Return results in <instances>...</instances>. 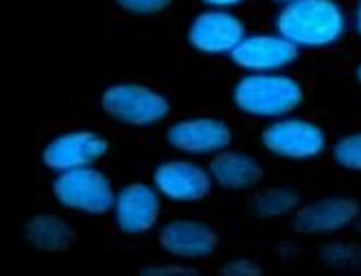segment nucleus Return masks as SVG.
I'll return each mask as SVG.
<instances>
[{"instance_id":"nucleus-17","label":"nucleus","mask_w":361,"mask_h":276,"mask_svg":"<svg viewBox=\"0 0 361 276\" xmlns=\"http://www.w3.org/2000/svg\"><path fill=\"white\" fill-rule=\"evenodd\" d=\"M320 257L331 268H348V270H361V248L353 244H331L324 246Z\"/></svg>"},{"instance_id":"nucleus-13","label":"nucleus","mask_w":361,"mask_h":276,"mask_svg":"<svg viewBox=\"0 0 361 276\" xmlns=\"http://www.w3.org/2000/svg\"><path fill=\"white\" fill-rule=\"evenodd\" d=\"M359 215V206L348 198H324L302 206L293 217V228L305 235H324L342 230Z\"/></svg>"},{"instance_id":"nucleus-21","label":"nucleus","mask_w":361,"mask_h":276,"mask_svg":"<svg viewBox=\"0 0 361 276\" xmlns=\"http://www.w3.org/2000/svg\"><path fill=\"white\" fill-rule=\"evenodd\" d=\"M147 276H182V274H195L193 268H186L180 263H166V265H152L142 270Z\"/></svg>"},{"instance_id":"nucleus-6","label":"nucleus","mask_w":361,"mask_h":276,"mask_svg":"<svg viewBox=\"0 0 361 276\" xmlns=\"http://www.w3.org/2000/svg\"><path fill=\"white\" fill-rule=\"evenodd\" d=\"M243 20L230 9L206 7L188 25V44L204 55H232L245 37Z\"/></svg>"},{"instance_id":"nucleus-10","label":"nucleus","mask_w":361,"mask_h":276,"mask_svg":"<svg viewBox=\"0 0 361 276\" xmlns=\"http://www.w3.org/2000/svg\"><path fill=\"white\" fill-rule=\"evenodd\" d=\"M160 193L154 184L130 182L116 191L112 204L114 224L125 235L149 232L160 217Z\"/></svg>"},{"instance_id":"nucleus-12","label":"nucleus","mask_w":361,"mask_h":276,"mask_svg":"<svg viewBox=\"0 0 361 276\" xmlns=\"http://www.w3.org/2000/svg\"><path fill=\"white\" fill-rule=\"evenodd\" d=\"M158 241L178 259H204L215 252L217 232L197 220H171L160 228Z\"/></svg>"},{"instance_id":"nucleus-2","label":"nucleus","mask_w":361,"mask_h":276,"mask_svg":"<svg viewBox=\"0 0 361 276\" xmlns=\"http://www.w3.org/2000/svg\"><path fill=\"white\" fill-rule=\"evenodd\" d=\"M235 108L252 119H281L302 103L300 83L283 73H247L232 88Z\"/></svg>"},{"instance_id":"nucleus-14","label":"nucleus","mask_w":361,"mask_h":276,"mask_svg":"<svg viewBox=\"0 0 361 276\" xmlns=\"http://www.w3.org/2000/svg\"><path fill=\"white\" fill-rule=\"evenodd\" d=\"M208 172L212 176V182L219 184L228 191H241L257 186L263 178L261 162L237 150H224L210 158Z\"/></svg>"},{"instance_id":"nucleus-18","label":"nucleus","mask_w":361,"mask_h":276,"mask_svg":"<svg viewBox=\"0 0 361 276\" xmlns=\"http://www.w3.org/2000/svg\"><path fill=\"white\" fill-rule=\"evenodd\" d=\"M333 158L339 167L361 172V132L339 138L333 147Z\"/></svg>"},{"instance_id":"nucleus-15","label":"nucleus","mask_w":361,"mask_h":276,"mask_svg":"<svg viewBox=\"0 0 361 276\" xmlns=\"http://www.w3.org/2000/svg\"><path fill=\"white\" fill-rule=\"evenodd\" d=\"M25 237L31 246L44 252H61L73 244V228L71 224L51 213L35 215L25 226Z\"/></svg>"},{"instance_id":"nucleus-9","label":"nucleus","mask_w":361,"mask_h":276,"mask_svg":"<svg viewBox=\"0 0 361 276\" xmlns=\"http://www.w3.org/2000/svg\"><path fill=\"white\" fill-rule=\"evenodd\" d=\"M230 57L245 73H281L298 59V47L279 31L247 33Z\"/></svg>"},{"instance_id":"nucleus-20","label":"nucleus","mask_w":361,"mask_h":276,"mask_svg":"<svg viewBox=\"0 0 361 276\" xmlns=\"http://www.w3.org/2000/svg\"><path fill=\"white\" fill-rule=\"evenodd\" d=\"M221 272L228 276H257L261 272V268L250 259H235V261L226 263L221 268Z\"/></svg>"},{"instance_id":"nucleus-22","label":"nucleus","mask_w":361,"mask_h":276,"mask_svg":"<svg viewBox=\"0 0 361 276\" xmlns=\"http://www.w3.org/2000/svg\"><path fill=\"white\" fill-rule=\"evenodd\" d=\"M206 7H212V9H235L239 5H243L245 0H200Z\"/></svg>"},{"instance_id":"nucleus-1","label":"nucleus","mask_w":361,"mask_h":276,"mask_svg":"<svg viewBox=\"0 0 361 276\" xmlns=\"http://www.w3.org/2000/svg\"><path fill=\"white\" fill-rule=\"evenodd\" d=\"M276 31L298 49H322L342 40L346 13L335 0H291L276 16Z\"/></svg>"},{"instance_id":"nucleus-24","label":"nucleus","mask_w":361,"mask_h":276,"mask_svg":"<svg viewBox=\"0 0 361 276\" xmlns=\"http://www.w3.org/2000/svg\"><path fill=\"white\" fill-rule=\"evenodd\" d=\"M357 77H359V81H361V66L357 68Z\"/></svg>"},{"instance_id":"nucleus-23","label":"nucleus","mask_w":361,"mask_h":276,"mask_svg":"<svg viewBox=\"0 0 361 276\" xmlns=\"http://www.w3.org/2000/svg\"><path fill=\"white\" fill-rule=\"evenodd\" d=\"M355 27H357V31H359V35H361V0H359V5H357V9H355Z\"/></svg>"},{"instance_id":"nucleus-19","label":"nucleus","mask_w":361,"mask_h":276,"mask_svg":"<svg viewBox=\"0 0 361 276\" xmlns=\"http://www.w3.org/2000/svg\"><path fill=\"white\" fill-rule=\"evenodd\" d=\"M114 3L127 11V13H134V16H154L164 11L173 0H114Z\"/></svg>"},{"instance_id":"nucleus-16","label":"nucleus","mask_w":361,"mask_h":276,"mask_svg":"<svg viewBox=\"0 0 361 276\" xmlns=\"http://www.w3.org/2000/svg\"><path fill=\"white\" fill-rule=\"evenodd\" d=\"M295 206H298V193L291 188H285V186L265 188L252 198V210L265 220L287 215Z\"/></svg>"},{"instance_id":"nucleus-26","label":"nucleus","mask_w":361,"mask_h":276,"mask_svg":"<svg viewBox=\"0 0 361 276\" xmlns=\"http://www.w3.org/2000/svg\"><path fill=\"white\" fill-rule=\"evenodd\" d=\"M357 228H359V230H361V220H359V224H357Z\"/></svg>"},{"instance_id":"nucleus-3","label":"nucleus","mask_w":361,"mask_h":276,"mask_svg":"<svg viewBox=\"0 0 361 276\" xmlns=\"http://www.w3.org/2000/svg\"><path fill=\"white\" fill-rule=\"evenodd\" d=\"M101 108L105 114L123 125L152 127L169 116L171 103L162 92L145 86V83L118 81L103 90Z\"/></svg>"},{"instance_id":"nucleus-5","label":"nucleus","mask_w":361,"mask_h":276,"mask_svg":"<svg viewBox=\"0 0 361 276\" xmlns=\"http://www.w3.org/2000/svg\"><path fill=\"white\" fill-rule=\"evenodd\" d=\"M263 147L279 158L287 160H309L324 152L326 136L324 132L311 121L281 116L274 119L261 134Z\"/></svg>"},{"instance_id":"nucleus-4","label":"nucleus","mask_w":361,"mask_h":276,"mask_svg":"<svg viewBox=\"0 0 361 276\" xmlns=\"http://www.w3.org/2000/svg\"><path fill=\"white\" fill-rule=\"evenodd\" d=\"M55 200L68 210L86 215H103L112 213V204L116 191L112 180L94 164L61 172L53 180Z\"/></svg>"},{"instance_id":"nucleus-7","label":"nucleus","mask_w":361,"mask_h":276,"mask_svg":"<svg viewBox=\"0 0 361 276\" xmlns=\"http://www.w3.org/2000/svg\"><path fill=\"white\" fill-rule=\"evenodd\" d=\"M166 143L186 156H215L228 150L232 130L215 116H188L176 121L166 130Z\"/></svg>"},{"instance_id":"nucleus-25","label":"nucleus","mask_w":361,"mask_h":276,"mask_svg":"<svg viewBox=\"0 0 361 276\" xmlns=\"http://www.w3.org/2000/svg\"><path fill=\"white\" fill-rule=\"evenodd\" d=\"M276 3H283L285 5V3H291V0H276Z\"/></svg>"},{"instance_id":"nucleus-11","label":"nucleus","mask_w":361,"mask_h":276,"mask_svg":"<svg viewBox=\"0 0 361 276\" xmlns=\"http://www.w3.org/2000/svg\"><path fill=\"white\" fill-rule=\"evenodd\" d=\"M154 186L171 202H200L210 193L212 176L193 160H164L154 172Z\"/></svg>"},{"instance_id":"nucleus-8","label":"nucleus","mask_w":361,"mask_h":276,"mask_svg":"<svg viewBox=\"0 0 361 276\" xmlns=\"http://www.w3.org/2000/svg\"><path fill=\"white\" fill-rule=\"evenodd\" d=\"M108 140L92 130H71L51 138L42 150V162L55 174L90 167L108 154Z\"/></svg>"}]
</instances>
